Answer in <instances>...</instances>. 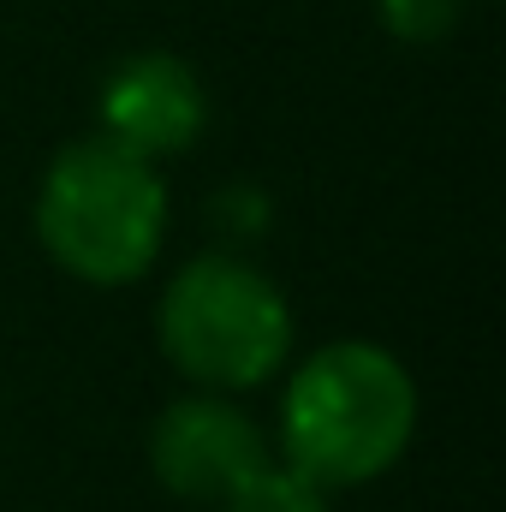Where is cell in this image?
Returning a JSON list of instances; mask_svg holds the SVG:
<instances>
[{
	"mask_svg": "<svg viewBox=\"0 0 506 512\" xmlns=\"http://www.w3.org/2000/svg\"><path fill=\"white\" fill-rule=\"evenodd\" d=\"M280 376L286 387L274 411V447L280 465L316 489H364L411 453L423 393L399 352L376 340H328Z\"/></svg>",
	"mask_w": 506,
	"mask_h": 512,
	"instance_id": "obj_1",
	"label": "cell"
},
{
	"mask_svg": "<svg viewBox=\"0 0 506 512\" xmlns=\"http://www.w3.org/2000/svg\"><path fill=\"white\" fill-rule=\"evenodd\" d=\"M173 197L155 161L108 143L102 131L72 137L42 167L30 227L48 262L96 292L143 280L167 251Z\"/></svg>",
	"mask_w": 506,
	"mask_h": 512,
	"instance_id": "obj_2",
	"label": "cell"
},
{
	"mask_svg": "<svg viewBox=\"0 0 506 512\" xmlns=\"http://www.w3.org/2000/svg\"><path fill=\"white\" fill-rule=\"evenodd\" d=\"M292 304L268 268L239 251H203L155 298V346L197 393H256L292 364Z\"/></svg>",
	"mask_w": 506,
	"mask_h": 512,
	"instance_id": "obj_3",
	"label": "cell"
},
{
	"mask_svg": "<svg viewBox=\"0 0 506 512\" xmlns=\"http://www.w3.org/2000/svg\"><path fill=\"white\" fill-rule=\"evenodd\" d=\"M268 435L227 393H179L149 429V471L185 507H221L268 465Z\"/></svg>",
	"mask_w": 506,
	"mask_h": 512,
	"instance_id": "obj_4",
	"label": "cell"
},
{
	"mask_svg": "<svg viewBox=\"0 0 506 512\" xmlns=\"http://www.w3.org/2000/svg\"><path fill=\"white\" fill-rule=\"evenodd\" d=\"M96 131L143 161H173L209 131V84L173 48H137L108 66L96 90Z\"/></svg>",
	"mask_w": 506,
	"mask_h": 512,
	"instance_id": "obj_5",
	"label": "cell"
},
{
	"mask_svg": "<svg viewBox=\"0 0 506 512\" xmlns=\"http://www.w3.org/2000/svg\"><path fill=\"white\" fill-rule=\"evenodd\" d=\"M215 512H334V507H328V489H316V483L298 477L292 465L268 459L251 483H245L239 495H227Z\"/></svg>",
	"mask_w": 506,
	"mask_h": 512,
	"instance_id": "obj_6",
	"label": "cell"
},
{
	"mask_svg": "<svg viewBox=\"0 0 506 512\" xmlns=\"http://www.w3.org/2000/svg\"><path fill=\"white\" fill-rule=\"evenodd\" d=\"M465 6L471 0H376L381 30L405 48H435L447 42L459 24H465Z\"/></svg>",
	"mask_w": 506,
	"mask_h": 512,
	"instance_id": "obj_7",
	"label": "cell"
}]
</instances>
